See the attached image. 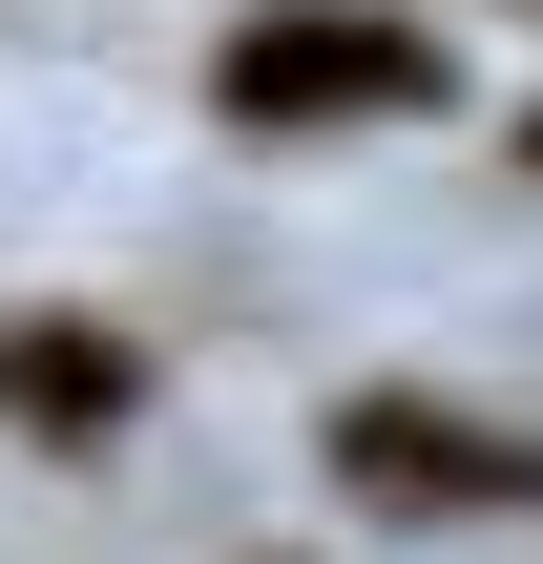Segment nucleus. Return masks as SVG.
Listing matches in <instances>:
<instances>
[{"mask_svg": "<svg viewBox=\"0 0 543 564\" xmlns=\"http://www.w3.org/2000/svg\"><path fill=\"white\" fill-rule=\"evenodd\" d=\"M209 105L230 126H419V105H460V42L439 21H398V0H251L230 42H209Z\"/></svg>", "mask_w": 543, "mask_h": 564, "instance_id": "1", "label": "nucleus"}, {"mask_svg": "<svg viewBox=\"0 0 543 564\" xmlns=\"http://www.w3.org/2000/svg\"><path fill=\"white\" fill-rule=\"evenodd\" d=\"M523 21H543V0H523Z\"/></svg>", "mask_w": 543, "mask_h": 564, "instance_id": "5", "label": "nucleus"}, {"mask_svg": "<svg viewBox=\"0 0 543 564\" xmlns=\"http://www.w3.org/2000/svg\"><path fill=\"white\" fill-rule=\"evenodd\" d=\"M314 481L356 523H543V440L481 419V398H419V377H356L314 419Z\"/></svg>", "mask_w": 543, "mask_h": 564, "instance_id": "2", "label": "nucleus"}, {"mask_svg": "<svg viewBox=\"0 0 543 564\" xmlns=\"http://www.w3.org/2000/svg\"><path fill=\"white\" fill-rule=\"evenodd\" d=\"M523 167H543V105H523Z\"/></svg>", "mask_w": 543, "mask_h": 564, "instance_id": "4", "label": "nucleus"}, {"mask_svg": "<svg viewBox=\"0 0 543 564\" xmlns=\"http://www.w3.org/2000/svg\"><path fill=\"white\" fill-rule=\"evenodd\" d=\"M126 419H146V335H126V314H84V293L0 314V440H21V460H105Z\"/></svg>", "mask_w": 543, "mask_h": 564, "instance_id": "3", "label": "nucleus"}]
</instances>
